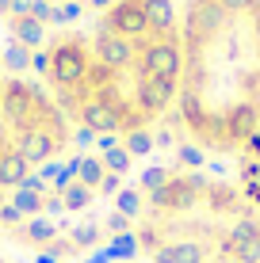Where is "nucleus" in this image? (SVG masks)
<instances>
[{"instance_id":"nucleus-1","label":"nucleus","mask_w":260,"mask_h":263,"mask_svg":"<svg viewBox=\"0 0 260 263\" xmlns=\"http://www.w3.org/2000/svg\"><path fill=\"white\" fill-rule=\"evenodd\" d=\"M54 103L88 134L138 138L176 107L180 12L172 0H111L92 31H69L39 61Z\"/></svg>"},{"instance_id":"nucleus-2","label":"nucleus","mask_w":260,"mask_h":263,"mask_svg":"<svg viewBox=\"0 0 260 263\" xmlns=\"http://www.w3.org/2000/svg\"><path fill=\"white\" fill-rule=\"evenodd\" d=\"M176 115L199 149H245L260 126V0H184Z\"/></svg>"},{"instance_id":"nucleus-3","label":"nucleus","mask_w":260,"mask_h":263,"mask_svg":"<svg viewBox=\"0 0 260 263\" xmlns=\"http://www.w3.org/2000/svg\"><path fill=\"white\" fill-rule=\"evenodd\" d=\"M138 248L149 263H260V206L237 183L168 172L142 195Z\"/></svg>"},{"instance_id":"nucleus-4","label":"nucleus","mask_w":260,"mask_h":263,"mask_svg":"<svg viewBox=\"0 0 260 263\" xmlns=\"http://www.w3.org/2000/svg\"><path fill=\"white\" fill-rule=\"evenodd\" d=\"M73 122L31 80L0 77V191L31 179V168L65 153Z\"/></svg>"},{"instance_id":"nucleus-5","label":"nucleus","mask_w":260,"mask_h":263,"mask_svg":"<svg viewBox=\"0 0 260 263\" xmlns=\"http://www.w3.org/2000/svg\"><path fill=\"white\" fill-rule=\"evenodd\" d=\"M237 187L260 206V126L245 141V149L237 153Z\"/></svg>"},{"instance_id":"nucleus-6","label":"nucleus","mask_w":260,"mask_h":263,"mask_svg":"<svg viewBox=\"0 0 260 263\" xmlns=\"http://www.w3.org/2000/svg\"><path fill=\"white\" fill-rule=\"evenodd\" d=\"M0 263H4V259H0Z\"/></svg>"}]
</instances>
